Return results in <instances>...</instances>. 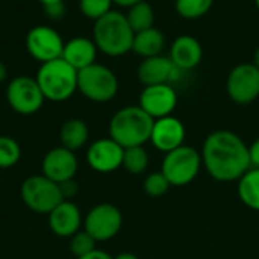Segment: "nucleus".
<instances>
[{
  "label": "nucleus",
  "instance_id": "nucleus-1",
  "mask_svg": "<svg viewBox=\"0 0 259 259\" xmlns=\"http://www.w3.org/2000/svg\"><path fill=\"white\" fill-rule=\"evenodd\" d=\"M200 156L209 176L220 182L240 181L252 167L247 144L231 131L211 132L203 143Z\"/></svg>",
  "mask_w": 259,
  "mask_h": 259
},
{
  "label": "nucleus",
  "instance_id": "nucleus-2",
  "mask_svg": "<svg viewBox=\"0 0 259 259\" xmlns=\"http://www.w3.org/2000/svg\"><path fill=\"white\" fill-rule=\"evenodd\" d=\"M135 32L127 23V18L120 11H111L94 21L93 41L102 53L108 56H123L132 52Z\"/></svg>",
  "mask_w": 259,
  "mask_h": 259
},
{
  "label": "nucleus",
  "instance_id": "nucleus-3",
  "mask_svg": "<svg viewBox=\"0 0 259 259\" xmlns=\"http://www.w3.org/2000/svg\"><path fill=\"white\" fill-rule=\"evenodd\" d=\"M153 123L155 120L140 106H124L109 121V138L123 149L144 146L150 141Z\"/></svg>",
  "mask_w": 259,
  "mask_h": 259
},
{
  "label": "nucleus",
  "instance_id": "nucleus-4",
  "mask_svg": "<svg viewBox=\"0 0 259 259\" xmlns=\"http://www.w3.org/2000/svg\"><path fill=\"white\" fill-rule=\"evenodd\" d=\"M35 79L50 102H65L77 91V70L62 58L41 64Z\"/></svg>",
  "mask_w": 259,
  "mask_h": 259
},
{
  "label": "nucleus",
  "instance_id": "nucleus-5",
  "mask_svg": "<svg viewBox=\"0 0 259 259\" xmlns=\"http://www.w3.org/2000/svg\"><path fill=\"white\" fill-rule=\"evenodd\" d=\"M77 91L91 102L106 103L118 93L115 73L103 64H91L77 71Z\"/></svg>",
  "mask_w": 259,
  "mask_h": 259
},
{
  "label": "nucleus",
  "instance_id": "nucleus-6",
  "mask_svg": "<svg viewBox=\"0 0 259 259\" xmlns=\"http://www.w3.org/2000/svg\"><path fill=\"white\" fill-rule=\"evenodd\" d=\"M23 203L36 214L49 215L62 200L59 184L50 181L44 175H33L23 181L20 188Z\"/></svg>",
  "mask_w": 259,
  "mask_h": 259
},
{
  "label": "nucleus",
  "instance_id": "nucleus-7",
  "mask_svg": "<svg viewBox=\"0 0 259 259\" xmlns=\"http://www.w3.org/2000/svg\"><path fill=\"white\" fill-rule=\"evenodd\" d=\"M200 153L191 146H181L165 153L161 171L168 179L171 187H184L191 184L202 167Z\"/></svg>",
  "mask_w": 259,
  "mask_h": 259
},
{
  "label": "nucleus",
  "instance_id": "nucleus-8",
  "mask_svg": "<svg viewBox=\"0 0 259 259\" xmlns=\"http://www.w3.org/2000/svg\"><path fill=\"white\" fill-rule=\"evenodd\" d=\"M6 100L12 111L21 115L38 112L46 100L38 82L30 76L14 77L6 88Z\"/></svg>",
  "mask_w": 259,
  "mask_h": 259
},
{
  "label": "nucleus",
  "instance_id": "nucleus-9",
  "mask_svg": "<svg viewBox=\"0 0 259 259\" xmlns=\"http://www.w3.org/2000/svg\"><path fill=\"white\" fill-rule=\"evenodd\" d=\"M121 226V211L112 203L96 205L83 219V231H87L97 243L112 240L120 232Z\"/></svg>",
  "mask_w": 259,
  "mask_h": 259
},
{
  "label": "nucleus",
  "instance_id": "nucleus-10",
  "mask_svg": "<svg viewBox=\"0 0 259 259\" xmlns=\"http://www.w3.org/2000/svg\"><path fill=\"white\" fill-rule=\"evenodd\" d=\"M228 96L238 105H249L259 97V68L255 64L235 65L226 80Z\"/></svg>",
  "mask_w": 259,
  "mask_h": 259
},
{
  "label": "nucleus",
  "instance_id": "nucleus-11",
  "mask_svg": "<svg viewBox=\"0 0 259 259\" xmlns=\"http://www.w3.org/2000/svg\"><path fill=\"white\" fill-rule=\"evenodd\" d=\"M64 44L59 32L50 26H35L26 36V49L29 55L41 64L61 58Z\"/></svg>",
  "mask_w": 259,
  "mask_h": 259
},
{
  "label": "nucleus",
  "instance_id": "nucleus-12",
  "mask_svg": "<svg viewBox=\"0 0 259 259\" xmlns=\"http://www.w3.org/2000/svg\"><path fill=\"white\" fill-rule=\"evenodd\" d=\"M178 105V94L170 83L144 87L140 94V108L153 120L168 117Z\"/></svg>",
  "mask_w": 259,
  "mask_h": 259
},
{
  "label": "nucleus",
  "instance_id": "nucleus-13",
  "mask_svg": "<svg viewBox=\"0 0 259 259\" xmlns=\"http://www.w3.org/2000/svg\"><path fill=\"white\" fill-rule=\"evenodd\" d=\"M79 164L74 152L59 146L49 150L41 162V175L56 184L74 179Z\"/></svg>",
  "mask_w": 259,
  "mask_h": 259
},
{
  "label": "nucleus",
  "instance_id": "nucleus-14",
  "mask_svg": "<svg viewBox=\"0 0 259 259\" xmlns=\"http://www.w3.org/2000/svg\"><path fill=\"white\" fill-rule=\"evenodd\" d=\"M124 149L112 138H100L87 150L88 165L99 173H111L121 167Z\"/></svg>",
  "mask_w": 259,
  "mask_h": 259
},
{
  "label": "nucleus",
  "instance_id": "nucleus-15",
  "mask_svg": "<svg viewBox=\"0 0 259 259\" xmlns=\"http://www.w3.org/2000/svg\"><path fill=\"white\" fill-rule=\"evenodd\" d=\"M185 135H187V132H185L184 123L179 118L168 115V117L155 120L152 135H150V143L159 152L168 153V152L184 146Z\"/></svg>",
  "mask_w": 259,
  "mask_h": 259
},
{
  "label": "nucleus",
  "instance_id": "nucleus-16",
  "mask_svg": "<svg viewBox=\"0 0 259 259\" xmlns=\"http://www.w3.org/2000/svg\"><path fill=\"white\" fill-rule=\"evenodd\" d=\"M82 223V212L79 206L71 200H62L49 214L50 231L61 238H71L76 232L80 231Z\"/></svg>",
  "mask_w": 259,
  "mask_h": 259
},
{
  "label": "nucleus",
  "instance_id": "nucleus-17",
  "mask_svg": "<svg viewBox=\"0 0 259 259\" xmlns=\"http://www.w3.org/2000/svg\"><path fill=\"white\" fill-rule=\"evenodd\" d=\"M168 58L178 70H193L202 62L203 49L193 35H181L173 41Z\"/></svg>",
  "mask_w": 259,
  "mask_h": 259
},
{
  "label": "nucleus",
  "instance_id": "nucleus-18",
  "mask_svg": "<svg viewBox=\"0 0 259 259\" xmlns=\"http://www.w3.org/2000/svg\"><path fill=\"white\" fill-rule=\"evenodd\" d=\"M176 70L178 68L173 65L170 58L158 55L152 58H144L138 65L137 76L144 87H150V85L168 83V80L175 76Z\"/></svg>",
  "mask_w": 259,
  "mask_h": 259
},
{
  "label": "nucleus",
  "instance_id": "nucleus-19",
  "mask_svg": "<svg viewBox=\"0 0 259 259\" xmlns=\"http://www.w3.org/2000/svg\"><path fill=\"white\" fill-rule=\"evenodd\" d=\"M96 56H97V47L94 41L85 36H76L64 44L61 58L79 71L94 64Z\"/></svg>",
  "mask_w": 259,
  "mask_h": 259
},
{
  "label": "nucleus",
  "instance_id": "nucleus-20",
  "mask_svg": "<svg viewBox=\"0 0 259 259\" xmlns=\"http://www.w3.org/2000/svg\"><path fill=\"white\" fill-rule=\"evenodd\" d=\"M165 46L164 33L155 26L141 32H137L132 42V52L141 58H152L161 55Z\"/></svg>",
  "mask_w": 259,
  "mask_h": 259
},
{
  "label": "nucleus",
  "instance_id": "nucleus-21",
  "mask_svg": "<svg viewBox=\"0 0 259 259\" xmlns=\"http://www.w3.org/2000/svg\"><path fill=\"white\" fill-rule=\"evenodd\" d=\"M88 138H90V129L87 123L80 118L67 120L59 131L61 146L71 152L80 150L88 143Z\"/></svg>",
  "mask_w": 259,
  "mask_h": 259
},
{
  "label": "nucleus",
  "instance_id": "nucleus-22",
  "mask_svg": "<svg viewBox=\"0 0 259 259\" xmlns=\"http://www.w3.org/2000/svg\"><path fill=\"white\" fill-rule=\"evenodd\" d=\"M238 197L247 208L259 211V168L250 167L238 181Z\"/></svg>",
  "mask_w": 259,
  "mask_h": 259
},
{
  "label": "nucleus",
  "instance_id": "nucleus-23",
  "mask_svg": "<svg viewBox=\"0 0 259 259\" xmlns=\"http://www.w3.org/2000/svg\"><path fill=\"white\" fill-rule=\"evenodd\" d=\"M124 15L127 18L129 26L132 27V30L135 33L153 27V23H155V11H153L152 5L147 3L146 0L138 2L134 6L127 8V12Z\"/></svg>",
  "mask_w": 259,
  "mask_h": 259
},
{
  "label": "nucleus",
  "instance_id": "nucleus-24",
  "mask_svg": "<svg viewBox=\"0 0 259 259\" xmlns=\"http://www.w3.org/2000/svg\"><path fill=\"white\" fill-rule=\"evenodd\" d=\"M121 167L131 175H141L149 167V153L144 146L127 147L123 152V164Z\"/></svg>",
  "mask_w": 259,
  "mask_h": 259
},
{
  "label": "nucleus",
  "instance_id": "nucleus-25",
  "mask_svg": "<svg viewBox=\"0 0 259 259\" xmlns=\"http://www.w3.org/2000/svg\"><path fill=\"white\" fill-rule=\"evenodd\" d=\"M214 0H176V12L187 20H196L203 17L212 8Z\"/></svg>",
  "mask_w": 259,
  "mask_h": 259
},
{
  "label": "nucleus",
  "instance_id": "nucleus-26",
  "mask_svg": "<svg viewBox=\"0 0 259 259\" xmlns=\"http://www.w3.org/2000/svg\"><path fill=\"white\" fill-rule=\"evenodd\" d=\"M21 156L20 144L11 137H0V170L14 167Z\"/></svg>",
  "mask_w": 259,
  "mask_h": 259
},
{
  "label": "nucleus",
  "instance_id": "nucleus-27",
  "mask_svg": "<svg viewBox=\"0 0 259 259\" xmlns=\"http://www.w3.org/2000/svg\"><path fill=\"white\" fill-rule=\"evenodd\" d=\"M96 244H97V241L87 231H79L70 238L68 247H70L71 255L79 259L91 253L93 250H96Z\"/></svg>",
  "mask_w": 259,
  "mask_h": 259
},
{
  "label": "nucleus",
  "instance_id": "nucleus-28",
  "mask_svg": "<svg viewBox=\"0 0 259 259\" xmlns=\"http://www.w3.org/2000/svg\"><path fill=\"white\" fill-rule=\"evenodd\" d=\"M112 5V0H79V9L82 15L94 21L111 12Z\"/></svg>",
  "mask_w": 259,
  "mask_h": 259
},
{
  "label": "nucleus",
  "instance_id": "nucleus-29",
  "mask_svg": "<svg viewBox=\"0 0 259 259\" xmlns=\"http://www.w3.org/2000/svg\"><path fill=\"white\" fill-rule=\"evenodd\" d=\"M143 187H144V191H146L147 196H150V197H161V196H164L168 191V188L171 185H170L168 179L164 176L162 171H155V173H150L144 179Z\"/></svg>",
  "mask_w": 259,
  "mask_h": 259
},
{
  "label": "nucleus",
  "instance_id": "nucleus-30",
  "mask_svg": "<svg viewBox=\"0 0 259 259\" xmlns=\"http://www.w3.org/2000/svg\"><path fill=\"white\" fill-rule=\"evenodd\" d=\"M44 8V12L49 18L52 20H58V18H62L64 14H65V6H64V2H59V3H49V5H42Z\"/></svg>",
  "mask_w": 259,
  "mask_h": 259
},
{
  "label": "nucleus",
  "instance_id": "nucleus-31",
  "mask_svg": "<svg viewBox=\"0 0 259 259\" xmlns=\"http://www.w3.org/2000/svg\"><path fill=\"white\" fill-rule=\"evenodd\" d=\"M59 190H61V194L64 197V200H71L77 191H79V185L74 179H70V181H65L62 184H59Z\"/></svg>",
  "mask_w": 259,
  "mask_h": 259
},
{
  "label": "nucleus",
  "instance_id": "nucleus-32",
  "mask_svg": "<svg viewBox=\"0 0 259 259\" xmlns=\"http://www.w3.org/2000/svg\"><path fill=\"white\" fill-rule=\"evenodd\" d=\"M249 155H250V164H252V167L259 168V138H256L249 146Z\"/></svg>",
  "mask_w": 259,
  "mask_h": 259
},
{
  "label": "nucleus",
  "instance_id": "nucleus-33",
  "mask_svg": "<svg viewBox=\"0 0 259 259\" xmlns=\"http://www.w3.org/2000/svg\"><path fill=\"white\" fill-rule=\"evenodd\" d=\"M79 259H114L109 253H106V252H103V250H99V249H96V250H93L91 253H88V255H85V256H82V258Z\"/></svg>",
  "mask_w": 259,
  "mask_h": 259
},
{
  "label": "nucleus",
  "instance_id": "nucleus-34",
  "mask_svg": "<svg viewBox=\"0 0 259 259\" xmlns=\"http://www.w3.org/2000/svg\"><path fill=\"white\" fill-rule=\"evenodd\" d=\"M138 2H143V0H112L114 5H118V6H121V8H131V6H134L135 3H138Z\"/></svg>",
  "mask_w": 259,
  "mask_h": 259
},
{
  "label": "nucleus",
  "instance_id": "nucleus-35",
  "mask_svg": "<svg viewBox=\"0 0 259 259\" xmlns=\"http://www.w3.org/2000/svg\"><path fill=\"white\" fill-rule=\"evenodd\" d=\"M6 76H8V68H6V65L0 61V83L6 79Z\"/></svg>",
  "mask_w": 259,
  "mask_h": 259
},
{
  "label": "nucleus",
  "instance_id": "nucleus-36",
  "mask_svg": "<svg viewBox=\"0 0 259 259\" xmlns=\"http://www.w3.org/2000/svg\"><path fill=\"white\" fill-rule=\"evenodd\" d=\"M114 259H140L137 255H134V253H129V252H124V253H120V255H117Z\"/></svg>",
  "mask_w": 259,
  "mask_h": 259
},
{
  "label": "nucleus",
  "instance_id": "nucleus-37",
  "mask_svg": "<svg viewBox=\"0 0 259 259\" xmlns=\"http://www.w3.org/2000/svg\"><path fill=\"white\" fill-rule=\"evenodd\" d=\"M253 64L256 65L259 68V47L256 49V52H255V55H253Z\"/></svg>",
  "mask_w": 259,
  "mask_h": 259
},
{
  "label": "nucleus",
  "instance_id": "nucleus-38",
  "mask_svg": "<svg viewBox=\"0 0 259 259\" xmlns=\"http://www.w3.org/2000/svg\"><path fill=\"white\" fill-rule=\"evenodd\" d=\"M41 5H49V3H59V2H64V0H38Z\"/></svg>",
  "mask_w": 259,
  "mask_h": 259
},
{
  "label": "nucleus",
  "instance_id": "nucleus-39",
  "mask_svg": "<svg viewBox=\"0 0 259 259\" xmlns=\"http://www.w3.org/2000/svg\"><path fill=\"white\" fill-rule=\"evenodd\" d=\"M255 3H256V8L259 9V0H255Z\"/></svg>",
  "mask_w": 259,
  "mask_h": 259
}]
</instances>
